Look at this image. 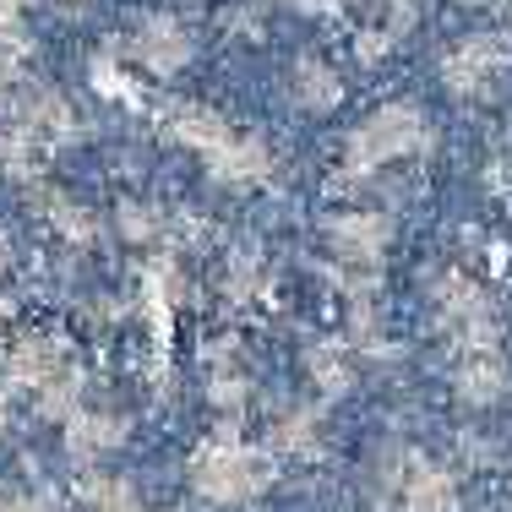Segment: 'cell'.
I'll list each match as a JSON object with an SVG mask.
<instances>
[{
    "mask_svg": "<svg viewBox=\"0 0 512 512\" xmlns=\"http://www.w3.org/2000/svg\"><path fill=\"white\" fill-rule=\"evenodd\" d=\"M431 148V120L420 115L414 104H382L360 120V131L349 137V153H344V169L355 180L376 175V169L398 164V158H414Z\"/></svg>",
    "mask_w": 512,
    "mask_h": 512,
    "instance_id": "cell-1",
    "label": "cell"
},
{
    "mask_svg": "<svg viewBox=\"0 0 512 512\" xmlns=\"http://www.w3.org/2000/svg\"><path fill=\"white\" fill-rule=\"evenodd\" d=\"M387 240H393V224L382 213H338L327 224V251L338 262V278H349V295L376 278V267L387 256Z\"/></svg>",
    "mask_w": 512,
    "mask_h": 512,
    "instance_id": "cell-2",
    "label": "cell"
},
{
    "mask_svg": "<svg viewBox=\"0 0 512 512\" xmlns=\"http://www.w3.org/2000/svg\"><path fill=\"white\" fill-rule=\"evenodd\" d=\"M507 39H496V33H469V39H458L453 50L442 55V82L453 99H485V93L502 82L507 71Z\"/></svg>",
    "mask_w": 512,
    "mask_h": 512,
    "instance_id": "cell-3",
    "label": "cell"
},
{
    "mask_svg": "<svg viewBox=\"0 0 512 512\" xmlns=\"http://www.w3.org/2000/svg\"><path fill=\"white\" fill-rule=\"evenodd\" d=\"M131 60H137L142 71H153V77H175L191 60V28L180 17H169V11H153V17H142L137 33H131Z\"/></svg>",
    "mask_w": 512,
    "mask_h": 512,
    "instance_id": "cell-4",
    "label": "cell"
},
{
    "mask_svg": "<svg viewBox=\"0 0 512 512\" xmlns=\"http://www.w3.org/2000/svg\"><path fill=\"white\" fill-rule=\"evenodd\" d=\"M207 169H213L224 186H235V191H246V186H262L267 175H273V158H267V148L256 137H229L224 148H218L213 158H207Z\"/></svg>",
    "mask_w": 512,
    "mask_h": 512,
    "instance_id": "cell-5",
    "label": "cell"
},
{
    "mask_svg": "<svg viewBox=\"0 0 512 512\" xmlns=\"http://www.w3.org/2000/svg\"><path fill=\"white\" fill-rule=\"evenodd\" d=\"M17 131L33 142V148H55V142H66L71 137V104L60 99V93H33L28 104H22V115H17Z\"/></svg>",
    "mask_w": 512,
    "mask_h": 512,
    "instance_id": "cell-6",
    "label": "cell"
},
{
    "mask_svg": "<svg viewBox=\"0 0 512 512\" xmlns=\"http://www.w3.org/2000/svg\"><path fill=\"white\" fill-rule=\"evenodd\" d=\"M338 99H344V82L327 60H300L295 66V104L311 109V115H327Z\"/></svg>",
    "mask_w": 512,
    "mask_h": 512,
    "instance_id": "cell-7",
    "label": "cell"
},
{
    "mask_svg": "<svg viewBox=\"0 0 512 512\" xmlns=\"http://www.w3.org/2000/svg\"><path fill=\"white\" fill-rule=\"evenodd\" d=\"M175 137L186 142V148H197L202 158H213L229 137H235V126H229L224 115H213V109H180V115H175Z\"/></svg>",
    "mask_w": 512,
    "mask_h": 512,
    "instance_id": "cell-8",
    "label": "cell"
},
{
    "mask_svg": "<svg viewBox=\"0 0 512 512\" xmlns=\"http://www.w3.org/2000/svg\"><path fill=\"white\" fill-rule=\"evenodd\" d=\"M502 387H507V371L496 355H469L458 365V393L469 404H491V398H502Z\"/></svg>",
    "mask_w": 512,
    "mask_h": 512,
    "instance_id": "cell-9",
    "label": "cell"
},
{
    "mask_svg": "<svg viewBox=\"0 0 512 512\" xmlns=\"http://www.w3.org/2000/svg\"><path fill=\"white\" fill-rule=\"evenodd\" d=\"M164 218H158V207H148V202H126L120 207V235L126 240H158L164 235Z\"/></svg>",
    "mask_w": 512,
    "mask_h": 512,
    "instance_id": "cell-10",
    "label": "cell"
},
{
    "mask_svg": "<svg viewBox=\"0 0 512 512\" xmlns=\"http://www.w3.org/2000/svg\"><path fill=\"white\" fill-rule=\"evenodd\" d=\"M44 218H50V229H55V235H66V240H88L93 235L88 218H82L71 202H60V197H44Z\"/></svg>",
    "mask_w": 512,
    "mask_h": 512,
    "instance_id": "cell-11",
    "label": "cell"
},
{
    "mask_svg": "<svg viewBox=\"0 0 512 512\" xmlns=\"http://www.w3.org/2000/svg\"><path fill=\"white\" fill-rule=\"evenodd\" d=\"M311 371L322 376L327 387H338V382H344V376H349V365H344V355H338L333 344H322V349H316V355H311Z\"/></svg>",
    "mask_w": 512,
    "mask_h": 512,
    "instance_id": "cell-12",
    "label": "cell"
},
{
    "mask_svg": "<svg viewBox=\"0 0 512 512\" xmlns=\"http://www.w3.org/2000/svg\"><path fill=\"white\" fill-rule=\"evenodd\" d=\"M382 6H387V33H404L420 17V0H382Z\"/></svg>",
    "mask_w": 512,
    "mask_h": 512,
    "instance_id": "cell-13",
    "label": "cell"
},
{
    "mask_svg": "<svg viewBox=\"0 0 512 512\" xmlns=\"http://www.w3.org/2000/svg\"><path fill=\"white\" fill-rule=\"evenodd\" d=\"M22 6H28V0H0V28H17V22H22Z\"/></svg>",
    "mask_w": 512,
    "mask_h": 512,
    "instance_id": "cell-14",
    "label": "cell"
},
{
    "mask_svg": "<svg viewBox=\"0 0 512 512\" xmlns=\"http://www.w3.org/2000/svg\"><path fill=\"white\" fill-rule=\"evenodd\" d=\"M0 251H6V246H0Z\"/></svg>",
    "mask_w": 512,
    "mask_h": 512,
    "instance_id": "cell-15",
    "label": "cell"
}]
</instances>
